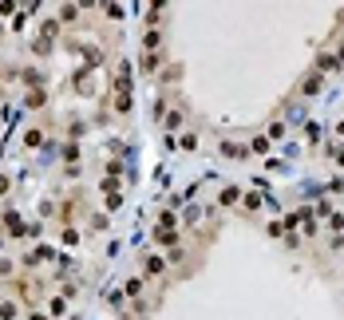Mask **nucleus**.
Listing matches in <instances>:
<instances>
[{
  "label": "nucleus",
  "instance_id": "obj_10",
  "mask_svg": "<svg viewBox=\"0 0 344 320\" xmlns=\"http://www.w3.org/2000/svg\"><path fill=\"white\" fill-rule=\"evenodd\" d=\"M336 162H340V166H344V151H336Z\"/></svg>",
  "mask_w": 344,
  "mask_h": 320
},
{
  "label": "nucleus",
  "instance_id": "obj_9",
  "mask_svg": "<svg viewBox=\"0 0 344 320\" xmlns=\"http://www.w3.org/2000/svg\"><path fill=\"white\" fill-rule=\"evenodd\" d=\"M8 190V178H4V174H0V194H4Z\"/></svg>",
  "mask_w": 344,
  "mask_h": 320
},
{
  "label": "nucleus",
  "instance_id": "obj_2",
  "mask_svg": "<svg viewBox=\"0 0 344 320\" xmlns=\"http://www.w3.org/2000/svg\"><path fill=\"white\" fill-rule=\"evenodd\" d=\"M4 221H8V229H12V237H24V234H28V229L20 225V218H16V214H8Z\"/></svg>",
  "mask_w": 344,
  "mask_h": 320
},
{
  "label": "nucleus",
  "instance_id": "obj_3",
  "mask_svg": "<svg viewBox=\"0 0 344 320\" xmlns=\"http://www.w3.org/2000/svg\"><path fill=\"white\" fill-rule=\"evenodd\" d=\"M162 269H166V261H162V257H151V261H147V273H151V277H158Z\"/></svg>",
  "mask_w": 344,
  "mask_h": 320
},
{
  "label": "nucleus",
  "instance_id": "obj_7",
  "mask_svg": "<svg viewBox=\"0 0 344 320\" xmlns=\"http://www.w3.org/2000/svg\"><path fill=\"white\" fill-rule=\"evenodd\" d=\"M155 237H158L162 245H174V237H178V234H170V229H162V234H155Z\"/></svg>",
  "mask_w": 344,
  "mask_h": 320
},
{
  "label": "nucleus",
  "instance_id": "obj_1",
  "mask_svg": "<svg viewBox=\"0 0 344 320\" xmlns=\"http://www.w3.org/2000/svg\"><path fill=\"white\" fill-rule=\"evenodd\" d=\"M115 111H131V71H119V83H115Z\"/></svg>",
  "mask_w": 344,
  "mask_h": 320
},
{
  "label": "nucleus",
  "instance_id": "obj_8",
  "mask_svg": "<svg viewBox=\"0 0 344 320\" xmlns=\"http://www.w3.org/2000/svg\"><path fill=\"white\" fill-rule=\"evenodd\" d=\"M60 16H64V20H75V16H79V8H75V4H64V12H60Z\"/></svg>",
  "mask_w": 344,
  "mask_h": 320
},
{
  "label": "nucleus",
  "instance_id": "obj_4",
  "mask_svg": "<svg viewBox=\"0 0 344 320\" xmlns=\"http://www.w3.org/2000/svg\"><path fill=\"white\" fill-rule=\"evenodd\" d=\"M238 198H241V194H238L234 186H225V190H222V206H234V202H238Z\"/></svg>",
  "mask_w": 344,
  "mask_h": 320
},
{
  "label": "nucleus",
  "instance_id": "obj_11",
  "mask_svg": "<svg viewBox=\"0 0 344 320\" xmlns=\"http://www.w3.org/2000/svg\"><path fill=\"white\" fill-rule=\"evenodd\" d=\"M336 131H340V135H344V123H340V127H336Z\"/></svg>",
  "mask_w": 344,
  "mask_h": 320
},
{
  "label": "nucleus",
  "instance_id": "obj_6",
  "mask_svg": "<svg viewBox=\"0 0 344 320\" xmlns=\"http://www.w3.org/2000/svg\"><path fill=\"white\" fill-rule=\"evenodd\" d=\"M24 142H28V147H40L44 135H40V131H28V135H24Z\"/></svg>",
  "mask_w": 344,
  "mask_h": 320
},
{
  "label": "nucleus",
  "instance_id": "obj_5",
  "mask_svg": "<svg viewBox=\"0 0 344 320\" xmlns=\"http://www.w3.org/2000/svg\"><path fill=\"white\" fill-rule=\"evenodd\" d=\"M312 91H321V75H312V79H305V95H312Z\"/></svg>",
  "mask_w": 344,
  "mask_h": 320
}]
</instances>
